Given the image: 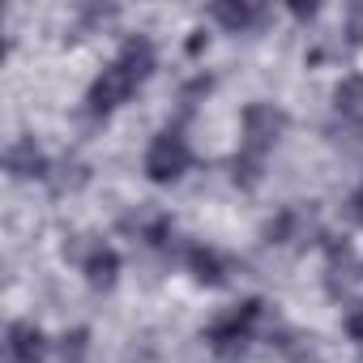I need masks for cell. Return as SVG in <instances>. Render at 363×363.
Instances as JSON below:
<instances>
[{"instance_id":"obj_5","label":"cell","mask_w":363,"mask_h":363,"mask_svg":"<svg viewBox=\"0 0 363 363\" xmlns=\"http://www.w3.org/2000/svg\"><path fill=\"white\" fill-rule=\"evenodd\" d=\"M5 337H9V359H13V363H43L48 350H52L48 333H43L35 320H13Z\"/></svg>"},{"instance_id":"obj_3","label":"cell","mask_w":363,"mask_h":363,"mask_svg":"<svg viewBox=\"0 0 363 363\" xmlns=\"http://www.w3.org/2000/svg\"><path fill=\"white\" fill-rule=\"evenodd\" d=\"M265 316V303L261 299H240L235 308L218 312L210 325H206V342L214 354H240L252 337H257V325Z\"/></svg>"},{"instance_id":"obj_4","label":"cell","mask_w":363,"mask_h":363,"mask_svg":"<svg viewBox=\"0 0 363 363\" xmlns=\"http://www.w3.org/2000/svg\"><path fill=\"white\" fill-rule=\"evenodd\" d=\"M189 167H193V150H189V141L179 137L175 128H162V133L150 137L145 158H141V171H145L150 184H158V189L179 184V179L189 175Z\"/></svg>"},{"instance_id":"obj_9","label":"cell","mask_w":363,"mask_h":363,"mask_svg":"<svg viewBox=\"0 0 363 363\" xmlns=\"http://www.w3.org/2000/svg\"><path fill=\"white\" fill-rule=\"evenodd\" d=\"M210 18H214L218 26H227L231 35H244V30H252V26L265 18V9L252 5V0H223V5L210 9Z\"/></svg>"},{"instance_id":"obj_12","label":"cell","mask_w":363,"mask_h":363,"mask_svg":"<svg viewBox=\"0 0 363 363\" xmlns=\"http://www.w3.org/2000/svg\"><path fill=\"white\" fill-rule=\"evenodd\" d=\"M342 333H346L350 342H363V299L346 308V316H342Z\"/></svg>"},{"instance_id":"obj_11","label":"cell","mask_w":363,"mask_h":363,"mask_svg":"<svg viewBox=\"0 0 363 363\" xmlns=\"http://www.w3.org/2000/svg\"><path fill=\"white\" fill-rule=\"evenodd\" d=\"M60 359L65 363H82L86 354H90V329H69V333H60Z\"/></svg>"},{"instance_id":"obj_10","label":"cell","mask_w":363,"mask_h":363,"mask_svg":"<svg viewBox=\"0 0 363 363\" xmlns=\"http://www.w3.org/2000/svg\"><path fill=\"white\" fill-rule=\"evenodd\" d=\"M333 107H337V116H346V120L363 116V77H359V73H350V77L337 82V90H333Z\"/></svg>"},{"instance_id":"obj_16","label":"cell","mask_w":363,"mask_h":363,"mask_svg":"<svg viewBox=\"0 0 363 363\" xmlns=\"http://www.w3.org/2000/svg\"><path fill=\"white\" fill-rule=\"evenodd\" d=\"M291 13H295V18H303V22H308V18H316V5H308V9H303V5H291Z\"/></svg>"},{"instance_id":"obj_15","label":"cell","mask_w":363,"mask_h":363,"mask_svg":"<svg viewBox=\"0 0 363 363\" xmlns=\"http://www.w3.org/2000/svg\"><path fill=\"white\" fill-rule=\"evenodd\" d=\"M350 214H354V223L363 227V184L354 189V197H350Z\"/></svg>"},{"instance_id":"obj_1","label":"cell","mask_w":363,"mask_h":363,"mask_svg":"<svg viewBox=\"0 0 363 363\" xmlns=\"http://www.w3.org/2000/svg\"><path fill=\"white\" fill-rule=\"evenodd\" d=\"M154 69H158V52H154L150 35H128V39L120 43V52H116V60L90 82V90H86V111H90L94 120H107L111 111H120V107L154 77Z\"/></svg>"},{"instance_id":"obj_2","label":"cell","mask_w":363,"mask_h":363,"mask_svg":"<svg viewBox=\"0 0 363 363\" xmlns=\"http://www.w3.org/2000/svg\"><path fill=\"white\" fill-rule=\"evenodd\" d=\"M286 133V111L274 103H248L240 116V154H235V184L257 189L261 184V167L269 158V150L282 141Z\"/></svg>"},{"instance_id":"obj_14","label":"cell","mask_w":363,"mask_h":363,"mask_svg":"<svg viewBox=\"0 0 363 363\" xmlns=\"http://www.w3.org/2000/svg\"><path fill=\"white\" fill-rule=\"evenodd\" d=\"M201 48H210V35H206V30H193V39H189V56H201Z\"/></svg>"},{"instance_id":"obj_6","label":"cell","mask_w":363,"mask_h":363,"mask_svg":"<svg viewBox=\"0 0 363 363\" xmlns=\"http://www.w3.org/2000/svg\"><path fill=\"white\" fill-rule=\"evenodd\" d=\"M82 278H86L90 291H111L120 282V252L111 244H94L82 257Z\"/></svg>"},{"instance_id":"obj_13","label":"cell","mask_w":363,"mask_h":363,"mask_svg":"<svg viewBox=\"0 0 363 363\" xmlns=\"http://www.w3.org/2000/svg\"><path fill=\"white\" fill-rule=\"evenodd\" d=\"M346 35H350L354 48H363V5H354V9L346 13Z\"/></svg>"},{"instance_id":"obj_7","label":"cell","mask_w":363,"mask_h":363,"mask_svg":"<svg viewBox=\"0 0 363 363\" xmlns=\"http://www.w3.org/2000/svg\"><path fill=\"white\" fill-rule=\"evenodd\" d=\"M184 265H189V274L201 286H227V278H231V265H227V257L214 244H193L189 257H184Z\"/></svg>"},{"instance_id":"obj_8","label":"cell","mask_w":363,"mask_h":363,"mask_svg":"<svg viewBox=\"0 0 363 363\" xmlns=\"http://www.w3.org/2000/svg\"><path fill=\"white\" fill-rule=\"evenodd\" d=\"M5 171L13 179H43L48 175V154L35 145V137H18L5 150Z\"/></svg>"}]
</instances>
